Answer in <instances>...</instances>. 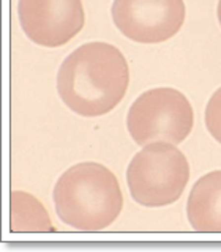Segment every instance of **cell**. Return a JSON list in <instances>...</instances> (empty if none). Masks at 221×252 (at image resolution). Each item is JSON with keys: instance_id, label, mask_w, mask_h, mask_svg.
Segmentation results:
<instances>
[{"instance_id": "30bf717a", "label": "cell", "mask_w": 221, "mask_h": 252, "mask_svg": "<svg viewBox=\"0 0 221 252\" xmlns=\"http://www.w3.org/2000/svg\"><path fill=\"white\" fill-rule=\"evenodd\" d=\"M217 16H218V22L221 27V0H218V6H217Z\"/></svg>"}, {"instance_id": "7a4b0ae2", "label": "cell", "mask_w": 221, "mask_h": 252, "mask_svg": "<svg viewBox=\"0 0 221 252\" xmlns=\"http://www.w3.org/2000/svg\"><path fill=\"white\" fill-rule=\"evenodd\" d=\"M52 199L62 222L81 232L105 230L123 208L117 177L98 162H79L67 169L54 186Z\"/></svg>"}, {"instance_id": "3957f363", "label": "cell", "mask_w": 221, "mask_h": 252, "mask_svg": "<svg viewBox=\"0 0 221 252\" xmlns=\"http://www.w3.org/2000/svg\"><path fill=\"white\" fill-rule=\"evenodd\" d=\"M189 181L186 156L168 142H153L133 156L126 169L133 200L156 208L176 203Z\"/></svg>"}, {"instance_id": "8992f818", "label": "cell", "mask_w": 221, "mask_h": 252, "mask_svg": "<svg viewBox=\"0 0 221 252\" xmlns=\"http://www.w3.org/2000/svg\"><path fill=\"white\" fill-rule=\"evenodd\" d=\"M18 18L26 36L43 47L67 44L85 22L82 0H19Z\"/></svg>"}, {"instance_id": "277c9868", "label": "cell", "mask_w": 221, "mask_h": 252, "mask_svg": "<svg viewBox=\"0 0 221 252\" xmlns=\"http://www.w3.org/2000/svg\"><path fill=\"white\" fill-rule=\"evenodd\" d=\"M193 126L191 102L171 87H158L139 94L126 114V129L141 147L153 142L179 145L189 136Z\"/></svg>"}, {"instance_id": "52a82bcc", "label": "cell", "mask_w": 221, "mask_h": 252, "mask_svg": "<svg viewBox=\"0 0 221 252\" xmlns=\"http://www.w3.org/2000/svg\"><path fill=\"white\" fill-rule=\"evenodd\" d=\"M188 222L196 232L221 233V170L196 181L186 202Z\"/></svg>"}, {"instance_id": "ba28073f", "label": "cell", "mask_w": 221, "mask_h": 252, "mask_svg": "<svg viewBox=\"0 0 221 252\" xmlns=\"http://www.w3.org/2000/svg\"><path fill=\"white\" fill-rule=\"evenodd\" d=\"M10 202V232H55L47 211L32 194L13 191Z\"/></svg>"}, {"instance_id": "5b68a950", "label": "cell", "mask_w": 221, "mask_h": 252, "mask_svg": "<svg viewBox=\"0 0 221 252\" xmlns=\"http://www.w3.org/2000/svg\"><path fill=\"white\" fill-rule=\"evenodd\" d=\"M112 21L134 43L156 44L176 36L185 22L184 0H114Z\"/></svg>"}, {"instance_id": "9c48e42d", "label": "cell", "mask_w": 221, "mask_h": 252, "mask_svg": "<svg viewBox=\"0 0 221 252\" xmlns=\"http://www.w3.org/2000/svg\"><path fill=\"white\" fill-rule=\"evenodd\" d=\"M204 120L209 134L221 144V87L212 94L205 106Z\"/></svg>"}, {"instance_id": "6da1fadb", "label": "cell", "mask_w": 221, "mask_h": 252, "mask_svg": "<svg viewBox=\"0 0 221 252\" xmlns=\"http://www.w3.org/2000/svg\"><path fill=\"white\" fill-rule=\"evenodd\" d=\"M130 68L118 47L93 41L74 49L62 62L57 93L71 112L81 117L109 114L123 99Z\"/></svg>"}]
</instances>
